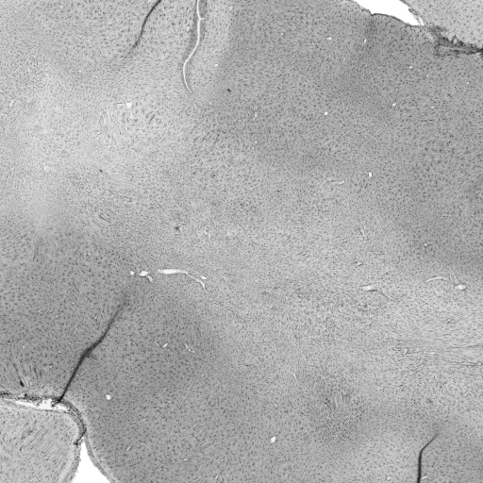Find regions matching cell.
I'll list each match as a JSON object with an SVG mask.
<instances>
[{
    "label": "cell",
    "mask_w": 483,
    "mask_h": 483,
    "mask_svg": "<svg viewBox=\"0 0 483 483\" xmlns=\"http://www.w3.org/2000/svg\"><path fill=\"white\" fill-rule=\"evenodd\" d=\"M197 17H198V21H197V44H196V46H195V47H194V49L192 50V52L190 53V55L188 56L187 60L185 61V63H184V65H183V78H184V83H185V85H186V88H187L188 90H189V91H190L191 93H192V91L190 90V87H189V85H188V83H187V76H186V65H187V63H189V61H190V59H191V58L193 57V55L195 54V52L197 51V47H198V46H199V42H200V32H201V31H200V27H201V21H203V20H204V18H203L202 16H200V13H199V2H197Z\"/></svg>",
    "instance_id": "1"
}]
</instances>
